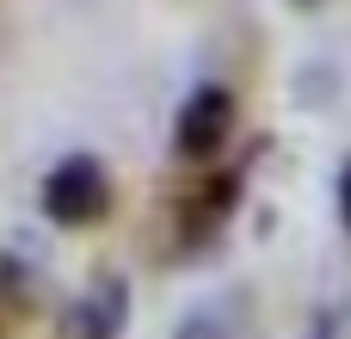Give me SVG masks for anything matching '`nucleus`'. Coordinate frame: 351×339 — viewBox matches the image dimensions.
<instances>
[{
  "instance_id": "f257e3e1",
  "label": "nucleus",
  "mask_w": 351,
  "mask_h": 339,
  "mask_svg": "<svg viewBox=\"0 0 351 339\" xmlns=\"http://www.w3.org/2000/svg\"><path fill=\"white\" fill-rule=\"evenodd\" d=\"M37 204H43V216H49L56 229H93V222H105V210H111V173H105L93 154H62V161L43 173Z\"/></svg>"
},
{
  "instance_id": "f03ea898",
  "label": "nucleus",
  "mask_w": 351,
  "mask_h": 339,
  "mask_svg": "<svg viewBox=\"0 0 351 339\" xmlns=\"http://www.w3.org/2000/svg\"><path fill=\"white\" fill-rule=\"evenodd\" d=\"M234 111L241 105H234L228 86H216V80L191 86L179 117H173V154L179 161H216L228 148V136H234Z\"/></svg>"
},
{
  "instance_id": "7ed1b4c3",
  "label": "nucleus",
  "mask_w": 351,
  "mask_h": 339,
  "mask_svg": "<svg viewBox=\"0 0 351 339\" xmlns=\"http://www.w3.org/2000/svg\"><path fill=\"white\" fill-rule=\"evenodd\" d=\"M123 321H130V284L117 272H99L62 309V339H123Z\"/></svg>"
},
{
  "instance_id": "20e7f679",
  "label": "nucleus",
  "mask_w": 351,
  "mask_h": 339,
  "mask_svg": "<svg viewBox=\"0 0 351 339\" xmlns=\"http://www.w3.org/2000/svg\"><path fill=\"white\" fill-rule=\"evenodd\" d=\"M234 204H241V173H210L185 204H179V235L197 247V241H210L228 216H234Z\"/></svg>"
},
{
  "instance_id": "39448f33",
  "label": "nucleus",
  "mask_w": 351,
  "mask_h": 339,
  "mask_svg": "<svg viewBox=\"0 0 351 339\" xmlns=\"http://www.w3.org/2000/svg\"><path fill=\"white\" fill-rule=\"evenodd\" d=\"M173 339H234L228 334V303H197V309L173 327Z\"/></svg>"
},
{
  "instance_id": "423d86ee",
  "label": "nucleus",
  "mask_w": 351,
  "mask_h": 339,
  "mask_svg": "<svg viewBox=\"0 0 351 339\" xmlns=\"http://www.w3.org/2000/svg\"><path fill=\"white\" fill-rule=\"evenodd\" d=\"M333 198H339V222L351 229V161L339 167V185H333Z\"/></svg>"
},
{
  "instance_id": "0eeeda50",
  "label": "nucleus",
  "mask_w": 351,
  "mask_h": 339,
  "mask_svg": "<svg viewBox=\"0 0 351 339\" xmlns=\"http://www.w3.org/2000/svg\"><path fill=\"white\" fill-rule=\"evenodd\" d=\"M290 6H302V12H315V6H321V0H290Z\"/></svg>"
}]
</instances>
